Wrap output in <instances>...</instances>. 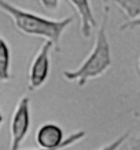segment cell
I'll return each instance as SVG.
<instances>
[{"instance_id": "cell-4", "label": "cell", "mask_w": 140, "mask_h": 150, "mask_svg": "<svg viewBox=\"0 0 140 150\" xmlns=\"http://www.w3.org/2000/svg\"><path fill=\"white\" fill-rule=\"evenodd\" d=\"M54 48V42L45 40V42H43L36 56L33 57L28 72V89L30 91L39 90L47 82L50 76V53Z\"/></svg>"}, {"instance_id": "cell-7", "label": "cell", "mask_w": 140, "mask_h": 150, "mask_svg": "<svg viewBox=\"0 0 140 150\" xmlns=\"http://www.w3.org/2000/svg\"><path fill=\"white\" fill-rule=\"evenodd\" d=\"M11 79V49L7 41L0 34V82Z\"/></svg>"}, {"instance_id": "cell-12", "label": "cell", "mask_w": 140, "mask_h": 150, "mask_svg": "<svg viewBox=\"0 0 140 150\" xmlns=\"http://www.w3.org/2000/svg\"><path fill=\"white\" fill-rule=\"evenodd\" d=\"M40 4L48 11H55L59 6V0H39Z\"/></svg>"}, {"instance_id": "cell-9", "label": "cell", "mask_w": 140, "mask_h": 150, "mask_svg": "<svg viewBox=\"0 0 140 150\" xmlns=\"http://www.w3.org/2000/svg\"><path fill=\"white\" fill-rule=\"evenodd\" d=\"M85 137H87V132L84 130H78L76 132H72L69 137H66V142L62 146L55 147V149H43V147H40V149H34V150H65L67 147L73 146V145H76V143H78L80 141H83ZM26 150H32V149H26Z\"/></svg>"}, {"instance_id": "cell-8", "label": "cell", "mask_w": 140, "mask_h": 150, "mask_svg": "<svg viewBox=\"0 0 140 150\" xmlns=\"http://www.w3.org/2000/svg\"><path fill=\"white\" fill-rule=\"evenodd\" d=\"M113 3L122 11L126 21L140 16V0H113Z\"/></svg>"}, {"instance_id": "cell-3", "label": "cell", "mask_w": 140, "mask_h": 150, "mask_svg": "<svg viewBox=\"0 0 140 150\" xmlns=\"http://www.w3.org/2000/svg\"><path fill=\"white\" fill-rule=\"evenodd\" d=\"M30 128V98L24 96L17 103L10 120V150H19Z\"/></svg>"}, {"instance_id": "cell-14", "label": "cell", "mask_w": 140, "mask_h": 150, "mask_svg": "<svg viewBox=\"0 0 140 150\" xmlns=\"http://www.w3.org/2000/svg\"><path fill=\"white\" fill-rule=\"evenodd\" d=\"M3 122H4V117H3V113L0 112V126L3 124Z\"/></svg>"}, {"instance_id": "cell-10", "label": "cell", "mask_w": 140, "mask_h": 150, "mask_svg": "<svg viewBox=\"0 0 140 150\" xmlns=\"http://www.w3.org/2000/svg\"><path fill=\"white\" fill-rule=\"evenodd\" d=\"M128 138H129V132H125V134L120 135L118 138H116L113 142H110L108 145L100 147V149H98V150H118L126 141H128Z\"/></svg>"}, {"instance_id": "cell-6", "label": "cell", "mask_w": 140, "mask_h": 150, "mask_svg": "<svg viewBox=\"0 0 140 150\" xmlns=\"http://www.w3.org/2000/svg\"><path fill=\"white\" fill-rule=\"evenodd\" d=\"M69 3L73 6L80 18V30L83 37L88 38L91 36L92 29L98 26L96 18L93 15L91 0H69Z\"/></svg>"}, {"instance_id": "cell-13", "label": "cell", "mask_w": 140, "mask_h": 150, "mask_svg": "<svg viewBox=\"0 0 140 150\" xmlns=\"http://www.w3.org/2000/svg\"><path fill=\"white\" fill-rule=\"evenodd\" d=\"M128 149L129 150H140V134L132 138H128Z\"/></svg>"}, {"instance_id": "cell-11", "label": "cell", "mask_w": 140, "mask_h": 150, "mask_svg": "<svg viewBox=\"0 0 140 150\" xmlns=\"http://www.w3.org/2000/svg\"><path fill=\"white\" fill-rule=\"evenodd\" d=\"M136 28H140V16L135 18V19L125 21L124 23L120 26L121 30H131V29H136Z\"/></svg>"}, {"instance_id": "cell-2", "label": "cell", "mask_w": 140, "mask_h": 150, "mask_svg": "<svg viewBox=\"0 0 140 150\" xmlns=\"http://www.w3.org/2000/svg\"><path fill=\"white\" fill-rule=\"evenodd\" d=\"M110 18V7L104 0L103 15L100 19V25L98 28L95 37V44L89 55L84 59V62L76 70L63 71V78L70 82H77V85L83 87L89 79H95L103 75L111 67V48L107 37V22Z\"/></svg>"}, {"instance_id": "cell-15", "label": "cell", "mask_w": 140, "mask_h": 150, "mask_svg": "<svg viewBox=\"0 0 140 150\" xmlns=\"http://www.w3.org/2000/svg\"><path fill=\"white\" fill-rule=\"evenodd\" d=\"M139 70H140V57H139Z\"/></svg>"}, {"instance_id": "cell-1", "label": "cell", "mask_w": 140, "mask_h": 150, "mask_svg": "<svg viewBox=\"0 0 140 150\" xmlns=\"http://www.w3.org/2000/svg\"><path fill=\"white\" fill-rule=\"evenodd\" d=\"M0 10L11 18L12 23L19 33L26 36L43 37L45 40H50L54 42V47L58 52L60 51V37L74 21L73 15L62 18V19L47 18V16L17 7L7 0H0Z\"/></svg>"}, {"instance_id": "cell-5", "label": "cell", "mask_w": 140, "mask_h": 150, "mask_svg": "<svg viewBox=\"0 0 140 150\" xmlns=\"http://www.w3.org/2000/svg\"><path fill=\"white\" fill-rule=\"evenodd\" d=\"M36 142L43 149H55L66 142L62 127L55 123H44L36 131Z\"/></svg>"}]
</instances>
